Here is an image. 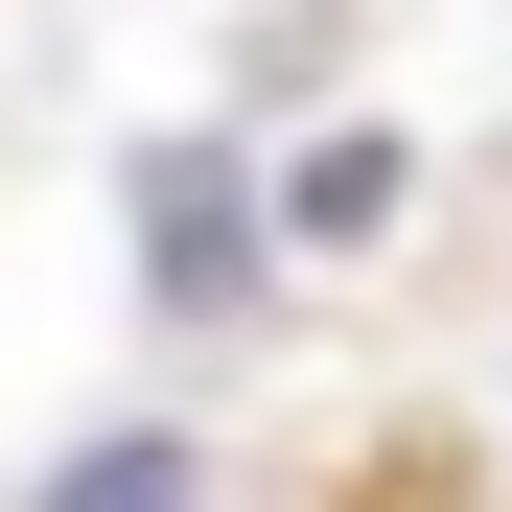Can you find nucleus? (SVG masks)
<instances>
[{
	"label": "nucleus",
	"mask_w": 512,
	"mask_h": 512,
	"mask_svg": "<svg viewBox=\"0 0 512 512\" xmlns=\"http://www.w3.org/2000/svg\"><path fill=\"white\" fill-rule=\"evenodd\" d=\"M256 280H280V210H256L210 140H163V163H140V303H163V326H233Z\"/></svg>",
	"instance_id": "f257e3e1"
},
{
	"label": "nucleus",
	"mask_w": 512,
	"mask_h": 512,
	"mask_svg": "<svg viewBox=\"0 0 512 512\" xmlns=\"http://www.w3.org/2000/svg\"><path fill=\"white\" fill-rule=\"evenodd\" d=\"M396 210H419V163H396L373 117H326V140L280 163V233H303V256H350V233H396Z\"/></svg>",
	"instance_id": "f03ea898"
},
{
	"label": "nucleus",
	"mask_w": 512,
	"mask_h": 512,
	"mask_svg": "<svg viewBox=\"0 0 512 512\" xmlns=\"http://www.w3.org/2000/svg\"><path fill=\"white\" fill-rule=\"evenodd\" d=\"M24 512H210V443H187V419H94Z\"/></svg>",
	"instance_id": "7ed1b4c3"
}]
</instances>
